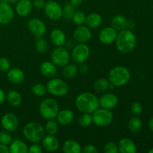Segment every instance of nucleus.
I'll list each match as a JSON object with an SVG mask.
<instances>
[{
    "label": "nucleus",
    "mask_w": 153,
    "mask_h": 153,
    "mask_svg": "<svg viewBox=\"0 0 153 153\" xmlns=\"http://www.w3.org/2000/svg\"><path fill=\"white\" fill-rule=\"evenodd\" d=\"M78 67L74 64H67L63 67L62 75L65 79H70L74 78L78 73Z\"/></svg>",
    "instance_id": "obj_29"
},
{
    "label": "nucleus",
    "mask_w": 153,
    "mask_h": 153,
    "mask_svg": "<svg viewBox=\"0 0 153 153\" xmlns=\"http://www.w3.org/2000/svg\"><path fill=\"white\" fill-rule=\"evenodd\" d=\"M75 117L74 113L70 109H63L59 111L57 114L56 119L58 123L61 126L70 125Z\"/></svg>",
    "instance_id": "obj_19"
},
{
    "label": "nucleus",
    "mask_w": 153,
    "mask_h": 153,
    "mask_svg": "<svg viewBox=\"0 0 153 153\" xmlns=\"http://www.w3.org/2000/svg\"><path fill=\"white\" fill-rule=\"evenodd\" d=\"M131 111L133 114L137 116V115H140L142 113L143 108H142V105L140 103L137 102H133L131 104Z\"/></svg>",
    "instance_id": "obj_41"
},
{
    "label": "nucleus",
    "mask_w": 153,
    "mask_h": 153,
    "mask_svg": "<svg viewBox=\"0 0 153 153\" xmlns=\"http://www.w3.org/2000/svg\"><path fill=\"white\" fill-rule=\"evenodd\" d=\"M46 87L47 92L55 97H64L69 91L68 84L63 79L58 78H52Z\"/></svg>",
    "instance_id": "obj_6"
},
{
    "label": "nucleus",
    "mask_w": 153,
    "mask_h": 153,
    "mask_svg": "<svg viewBox=\"0 0 153 153\" xmlns=\"http://www.w3.org/2000/svg\"><path fill=\"white\" fill-rule=\"evenodd\" d=\"M28 28L36 38L43 37L46 31V24L38 18H32L29 19L28 22Z\"/></svg>",
    "instance_id": "obj_11"
},
{
    "label": "nucleus",
    "mask_w": 153,
    "mask_h": 153,
    "mask_svg": "<svg viewBox=\"0 0 153 153\" xmlns=\"http://www.w3.org/2000/svg\"><path fill=\"white\" fill-rule=\"evenodd\" d=\"M116 46L121 53H129L136 46L137 39L134 33L129 29H123L119 31L115 40Z\"/></svg>",
    "instance_id": "obj_2"
},
{
    "label": "nucleus",
    "mask_w": 153,
    "mask_h": 153,
    "mask_svg": "<svg viewBox=\"0 0 153 153\" xmlns=\"http://www.w3.org/2000/svg\"><path fill=\"white\" fill-rule=\"evenodd\" d=\"M10 68V63L5 58H0V71L7 72Z\"/></svg>",
    "instance_id": "obj_40"
},
{
    "label": "nucleus",
    "mask_w": 153,
    "mask_h": 153,
    "mask_svg": "<svg viewBox=\"0 0 153 153\" xmlns=\"http://www.w3.org/2000/svg\"><path fill=\"white\" fill-rule=\"evenodd\" d=\"M44 130L45 133H47L49 135H55L58 131V123L53 120H49L45 125Z\"/></svg>",
    "instance_id": "obj_32"
},
{
    "label": "nucleus",
    "mask_w": 153,
    "mask_h": 153,
    "mask_svg": "<svg viewBox=\"0 0 153 153\" xmlns=\"http://www.w3.org/2000/svg\"><path fill=\"white\" fill-rule=\"evenodd\" d=\"M63 8V16H64L66 19H71L74 15L76 10L75 7L70 2L67 3Z\"/></svg>",
    "instance_id": "obj_36"
},
{
    "label": "nucleus",
    "mask_w": 153,
    "mask_h": 153,
    "mask_svg": "<svg viewBox=\"0 0 153 153\" xmlns=\"http://www.w3.org/2000/svg\"><path fill=\"white\" fill-rule=\"evenodd\" d=\"M82 152H83L84 153H97L98 152V149H97V148L94 145L88 144L86 145L83 148Z\"/></svg>",
    "instance_id": "obj_43"
},
{
    "label": "nucleus",
    "mask_w": 153,
    "mask_h": 153,
    "mask_svg": "<svg viewBox=\"0 0 153 153\" xmlns=\"http://www.w3.org/2000/svg\"><path fill=\"white\" fill-rule=\"evenodd\" d=\"M73 22H74L76 25H83L84 23L85 22V19H86V15L84 12L80 11H76L75 12L74 15H73Z\"/></svg>",
    "instance_id": "obj_37"
},
{
    "label": "nucleus",
    "mask_w": 153,
    "mask_h": 153,
    "mask_svg": "<svg viewBox=\"0 0 153 153\" xmlns=\"http://www.w3.org/2000/svg\"><path fill=\"white\" fill-rule=\"evenodd\" d=\"M13 141L11 135L5 131H0V143L4 145H9Z\"/></svg>",
    "instance_id": "obj_39"
},
{
    "label": "nucleus",
    "mask_w": 153,
    "mask_h": 153,
    "mask_svg": "<svg viewBox=\"0 0 153 153\" xmlns=\"http://www.w3.org/2000/svg\"><path fill=\"white\" fill-rule=\"evenodd\" d=\"M40 72L44 77L52 79L57 74V66L51 61H43L40 66Z\"/></svg>",
    "instance_id": "obj_18"
},
{
    "label": "nucleus",
    "mask_w": 153,
    "mask_h": 153,
    "mask_svg": "<svg viewBox=\"0 0 153 153\" xmlns=\"http://www.w3.org/2000/svg\"><path fill=\"white\" fill-rule=\"evenodd\" d=\"M82 146L74 140H67L62 146V151L64 153H81Z\"/></svg>",
    "instance_id": "obj_25"
},
{
    "label": "nucleus",
    "mask_w": 153,
    "mask_h": 153,
    "mask_svg": "<svg viewBox=\"0 0 153 153\" xmlns=\"http://www.w3.org/2000/svg\"><path fill=\"white\" fill-rule=\"evenodd\" d=\"M82 1H83V0H71V1H70V3H71L74 7H79V6H80L81 4H82Z\"/></svg>",
    "instance_id": "obj_47"
},
{
    "label": "nucleus",
    "mask_w": 153,
    "mask_h": 153,
    "mask_svg": "<svg viewBox=\"0 0 153 153\" xmlns=\"http://www.w3.org/2000/svg\"><path fill=\"white\" fill-rule=\"evenodd\" d=\"M149 153H153V148H152V149H149Z\"/></svg>",
    "instance_id": "obj_52"
},
{
    "label": "nucleus",
    "mask_w": 153,
    "mask_h": 153,
    "mask_svg": "<svg viewBox=\"0 0 153 153\" xmlns=\"http://www.w3.org/2000/svg\"><path fill=\"white\" fill-rule=\"evenodd\" d=\"M117 31L114 29L113 27L108 26L102 28L99 34V39L100 42L104 44H111L115 42Z\"/></svg>",
    "instance_id": "obj_15"
},
{
    "label": "nucleus",
    "mask_w": 153,
    "mask_h": 153,
    "mask_svg": "<svg viewBox=\"0 0 153 153\" xmlns=\"http://www.w3.org/2000/svg\"><path fill=\"white\" fill-rule=\"evenodd\" d=\"M7 79L9 82L14 85L21 84L25 79V75L23 72L19 68H12L7 71Z\"/></svg>",
    "instance_id": "obj_22"
},
{
    "label": "nucleus",
    "mask_w": 153,
    "mask_h": 153,
    "mask_svg": "<svg viewBox=\"0 0 153 153\" xmlns=\"http://www.w3.org/2000/svg\"><path fill=\"white\" fill-rule=\"evenodd\" d=\"M109 85H110V82L108 79L101 78L94 82V89L96 92L100 93V94L105 93L107 90L109 89Z\"/></svg>",
    "instance_id": "obj_30"
},
{
    "label": "nucleus",
    "mask_w": 153,
    "mask_h": 153,
    "mask_svg": "<svg viewBox=\"0 0 153 153\" xmlns=\"http://www.w3.org/2000/svg\"><path fill=\"white\" fill-rule=\"evenodd\" d=\"M9 147H7V145L0 143V153H9Z\"/></svg>",
    "instance_id": "obj_46"
},
{
    "label": "nucleus",
    "mask_w": 153,
    "mask_h": 153,
    "mask_svg": "<svg viewBox=\"0 0 153 153\" xmlns=\"http://www.w3.org/2000/svg\"><path fill=\"white\" fill-rule=\"evenodd\" d=\"M32 7V2L30 0H18L15 9L19 16H27L31 12Z\"/></svg>",
    "instance_id": "obj_20"
},
{
    "label": "nucleus",
    "mask_w": 153,
    "mask_h": 153,
    "mask_svg": "<svg viewBox=\"0 0 153 153\" xmlns=\"http://www.w3.org/2000/svg\"><path fill=\"white\" fill-rule=\"evenodd\" d=\"M22 133L25 139L32 143H39L45 136L44 128L37 122H30L25 124Z\"/></svg>",
    "instance_id": "obj_4"
},
{
    "label": "nucleus",
    "mask_w": 153,
    "mask_h": 153,
    "mask_svg": "<svg viewBox=\"0 0 153 153\" xmlns=\"http://www.w3.org/2000/svg\"><path fill=\"white\" fill-rule=\"evenodd\" d=\"M118 151L121 153H135L137 151L135 143L129 138H122L118 143Z\"/></svg>",
    "instance_id": "obj_21"
},
{
    "label": "nucleus",
    "mask_w": 153,
    "mask_h": 153,
    "mask_svg": "<svg viewBox=\"0 0 153 153\" xmlns=\"http://www.w3.org/2000/svg\"><path fill=\"white\" fill-rule=\"evenodd\" d=\"M78 70L81 73H82V74H85V73H87L89 71V67L85 63H82V64H80V66H79V68H78Z\"/></svg>",
    "instance_id": "obj_45"
},
{
    "label": "nucleus",
    "mask_w": 153,
    "mask_h": 153,
    "mask_svg": "<svg viewBox=\"0 0 153 153\" xmlns=\"http://www.w3.org/2000/svg\"><path fill=\"white\" fill-rule=\"evenodd\" d=\"M103 151L105 153H117L118 151V146L114 142H108L104 145L103 147Z\"/></svg>",
    "instance_id": "obj_38"
},
{
    "label": "nucleus",
    "mask_w": 153,
    "mask_h": 153,
    "mask_svg": "<svg viewBox=\"0 0 153 153\" xmlns=\"http://www.w3.org/2000/svg\"><path fill=\"white\" fill-rule=\"evenodd\" d=\"M78 123L79 125L82 127H88L93 123V118L91 114L88 113H82L79 117Z\"/></svg>",
    "instance_id": "obj_33"
},
{
    "label": "nucleus",
    "mask_w": 153,
    "mask_h": 153,
    "mask_svg": "<svg viewBox=\"0 0 153 153\" xmlns=\"http://www.w3.org/2000/svg\"><path fill=\"white\" fill-rule=\"evenodd\" d=\"M128 128L131 132H138L142 128V121L138 117H132L128 123Z\"/></svg>",
    "instance_id": "obj_31"
},
{
    "label": "nucleus",
    "mask_w": 153,
    "mask_h": 153,
    "mask_svg": "<svg viewBox=\"0 0 153 153\" xmlns=\"http://www.w3.org/2000/svg\"><path fill=\"white\" fill-rule=\"evenodd\" d=\"M102 18L101 15L98 13H91L86 16L85 22L86 26L89 28H97L102 24Z\"/></svg>",
    "instance_id": "obj_24"
},
{
    "label": "nucleus",
    "mask_w": 153,
    "mask_h": 153,
    "mask_svg": "<svg viewBox=\"0 0 153 153\" xmlns=\"http://www.w3.org/2000/svg\"><path fill=\"white\" fill-rule=\"evenodd\" d=\"M7 100L10 105L17 107L22 103V98L21 94L18 91H10L7 94Z\"/></svg>",
    "instance_id": "obj_28"
},
{
    "label": "nucleus",
    "mask_w": 153,
    "mask_h": 153,
    "mask_svg": "<svg viewBox=\"0 0 153 153\" xmlns=\"http://www.w3.org/2000/svg\"><path fill=\"white\" fill-rule=\"evenodd\" d=\"M45 14L51 20L56 21L63 16V8L61 4L53 0H49L46 3L44 7Z\"/></svg>",
    "instance_id": "obj_10"
},
{
    "label": "nucleus",
    "mask_w": 153,
    "mask_h": 153,
    "mask_svg": "<svg viewBox=\"0 0 153 153\" xmlns=\"http://www.w3.org/2000/svg\"><path fill=\"white\" fill-rule=\"evenodd\" d=\"M93 123L100 127L110 125L114 120V114L111 110L106 108H97L93 113Z\"/></svg>",
    "instance_id": "obj_7"
},
{
    "label": "nucleus",
    "mask_w": 153,
    "mask_h": 153,
    "mask_svg": "<svg viewBox=\"0 0 153 153\" xmlns=\"http://www.w3.org/2000/svg\"><path fill=\"white\" fill-rule=\"evenodd\" d=\"M91 31L88 26L79 25L73 31V39L78 43H86L91 40Z\"/></svg>",
    "instance_id": "obj_12"
},
{
    "label": "nucleus",
    "mask_w": 153,
    "mask_h": 153,
    "mask_svg": "<svg viewBox=\"0 0 153 153\" xmlns=\"http://www.w3.org/2000/svg\"><path fill=\"white\" fill-rule=\"evenodd\" d=\"M134 27V21L127 20V22H126V28H127V29L131 30V29H132Z\"/></svg>",
    "instance_id": "obj_48"
},
{
    "label": "nucleus",
    "mask_w": 153,
    "mask_h": 153,
    "mask_svg": "<svg viewBox=\"0 0 153 153\" xmlns=\"http://www.w3.org/2000/svg\"><path fill=\"white\" fill-rule=\"evenodd\" d=\"M35 47L39 53L44 54L48 50V43L46 39L40 37H37L35 43Z\"/></svg>",
    "instance_id": "obj_34"
},
{
    "label": "nucleus",
    "mask_w": 153,
    "mask_h": 153,
    "mask_svg": "<svg viewBox=\"0 0 153 153\" xmlns=\"http://www.w3.org/2000/svg\"><path fill=\"white\" fill-rule=\"evenodd\" d=\"M28 148L23 141L15 140L10 143L9 151L10 153H27Z\"/></svg>",
    "instance_id": "obj_26"
},
{
    "label": "nucleus",
    "mask_w": 153,
    "mask_h": 153,
    "mask_svg": "<svg viewBox=\"0 0 153 153\" xmlns=\"http://www.w3.org/2000/svg\"><path fill=\"white\" fill-rule=\"evenodd\" d=\"M100 105L103 108L113 109L117 105L118 97L115 94L111 93H106L102 95L100 99H99Z\"/></svg>",
    "instance_id": "obj_16"
},
{
    "label": "nucleus",
    "mask_w": 153,
    "mask_h": 153,
    "mask_svg": "<svg viewBox=\"0 0 153 153\" xmlns=\"http://www.w3.org/2000/svg\"><path fill=\"white\" fill-rule=\"evenodd\" d=\"M14 16V11L10 4L5 2L0 3V24L7 25L10 23Z\"/></svg>",
    "instance_id": "obj_14"
},
{
    "label": "nucleus",
    "mask_w": 153,
    "mask_h": 153,
    "mask_svg": "<svg viewBox=\"0 0 153 153\" xmlns=\"http://www.w3.org/2000/svg\"><path fill=\"white\" fill-rule=\"evenodd\" d=\"M52 61L57 67H64L69 64L70 60V55L68 50L62 46H57L51 54Z\"/></svg>",
    "instance_id": "obj_8"
},
{
    "label": "nucleus",
    "mask_w": 153,
    "mask_h": 153,
    "mask_svg": "<svg viewBox=\"0 0 153 153\" xmlns=\"http://www.w3.org/2000/svg\"><path fill=\"white\" fill-rule=\"evenodd\" d=\"M50 40L52 43L56 46H63L66 43L67 37L62 30L54 29L50 34Z\"/></svg>",
    "instance_id": "obj_23"
},
{
    "label": "nucleus",
    "mask_w": 153,
    "mask_h": 153,
    "mask_svg": "<svg viewBox=\"0 0 153 153\" xmlns=\"http://www.w3.org/2000/svg\"><path fill=\"white\" fill-rule=\"evenodd\" d=\"M90 55V49L86 43H78L72 49L71 58L76 64L85 63Z\"/></svg>",
    "instance_id": "obj_9"
},
{
    "label": "nucleus",
    "mask_w": 153,
    "mask_h": 153,
    "mask_svg": "<svg viewBox=\"0 0 153 153\" xmlns=\"http://www.w3.org/2000/svg\"><path fill=\"white\" fill-rule=\"evenodd\" d=\"M131 79L129 70L123 66H117L110 70L108 73V81L115 87L126 85Z\"/></svg>",
    "instance_id": "obj_3"
},
{
    "label": "nucleus",
    "mask_w": 153,
    "mask_h": 153,
    "mask_svg": "<svg viewBox=\"0 0 153 153\" xmlns=\"http://www.w3.org/2000/svg\"><path fill=\"white\" fill-rule=\"evenodd\" d=\"M31 92L34 95L37 96V97H43L46 94L47 90H46V87L43 85V84L37 83L32 85Z\"/></svg>",
    "instance_id": "obj_35"
},
{
    "label": "nucleus",
    "mask_w": 153,
    "mask_h": 153,
    "mask_svg": "<svg viewBox=\"0 0 153 153\" xmlns=\"http://www.w3.org/2000/svg\"><path fill=\"white\" fill-rule=\"evenodd\" d=\"M149 128L151 131H153V117L149 120Z\"/></svg>",
    "instance_id": "obj_51"
},
{
    "label": "nucleus",
    "mask_w": 153,
    "mask_h": 153,
    "mask_svg": "<svg viewBox=\"0 0 153 153\" xmlns=\"http://www.w3.org/2000/svg\"><path fill=\"white\" fill-rule=\"evenodd\" d=\"M1 2H5L9 4H15L18 1V0H1Z\"/></svg>",
    "instance_id": "obj_50"
},
{
    "label": "nucleus",
    "mask_w": 153,
    "mask_h": 153,
    "mask_svg": "<svg viewBox=\"0 0 153 153\" xmlns=\"http://www.w3.org/2000/svg\"><path fill=\"white\" fill-rule=\"evenodd\" d=\"M42 147L47 152H55L58 149L60 143L58 139L54 135L44 136L41 140Z\"/></svg>",
    "instance_id": "obj_17"
},
{
    "label": "nucleus",
    "mask_w": 153,
    "mask_h": 153,
    "mask_svg": "<svg viewBox=\"0 0 153 153\" xmlns=\"http://www.w3.org/2000/svg\"><path fill=\"white\" fill-rule=\"evenodd\" d=\"M46 3L45 0H34L32 2V5L37 9H42L44 7Z\"/></svg>",
    "instance_id": "obj_44"
},
{
    "label": "nucleus",
    "mask_w": 153,
    "mask_h": 153,
    "mask_svg": "<svg viewBox=\"0 0 153 153\" xmlns=\"http://www.w3.org/2000/svg\"><path fill=\"white\" fill-rule=\"evenodd\" d=\"M76 107L82 113L93 114L100 107L99 99L91 92H85L79 94L75 101Z\"/></svg>",
    "instance_id": "obj_1"
},
{
    "label": "nucleus",
    "mask_w": 153,
    "mask_h": 153,
    "mask_svg": "<svg viewBox=\"0 0 153 153\" xmlns=\"http://www.w3.org/2000/svg\"><path fill=\"white\" fill-rule=\"evenodd\" d=\"M42 152H43V147L38 143H33L28 150V152L29 153H42Z\"/></svg>",
    "instance_id": "obj_42"
},
{
    "label": "nucleus",
    "mask_w": 153,
    "mask_h": 153,
    "mask_svg": "<svg viewBox=\"0 0 153 153\" xmlns=\"http://www.w3.org/2000/svg\"><path fill=\"white\" fill-rule=\"evenodd\" d=\"M1 124L3 128L7 131H14L19 126V120L17 117L11 113L5 114L1 119Z\"/></svg>",
    "instance_id": "obj_13"
},
{
    "label": "nucleus",
    "mask_w": 153,
    "mask_h": 153,
    "mask_svg": "<svg viewBox=\"0 0 153 153\" xmlns=\"http://www.w3.org/2000/svg\"><path fill=\"white\" fill-rule=\"evenodd\" d=\"M4 100H5V94L2 90L0 89V104H1L4 101Z\"/></svg>",
    "instance_id": "obj_49"
},
{
    "label": "nucleus",
    "mask_w": 153,
    "mask_h": 153,
    "mask_svg": "<svg viewBox=\"0 0 153 153\" xmlns=\"http://www.w3.org/2000/svg\"><path fill=\"white\" fill-rule=\"evenodd\" d=\"M39 111L44 119L54 120L56 118L59 111V105L57 101L52 98H46L42 100L39 105Z\"/></svg>",
    "instance_id": "obj_5"
},
{
    "label": "nucleus",
    "mask_w": 153,
    "mask_h": 153,
    "mask_svg": "<svg viewBox=\"0 0 153 153\" xmlns=\"http://www.w3.org/2000/svg\"><path fill=\"white\" fill-rule=\"evenodd\" d=\"M127 19L122 15H116L111 21V25L116 31H120L126 28Z\"/></svg>",
    "instance_id": "obj_27"
}]
</instances>
